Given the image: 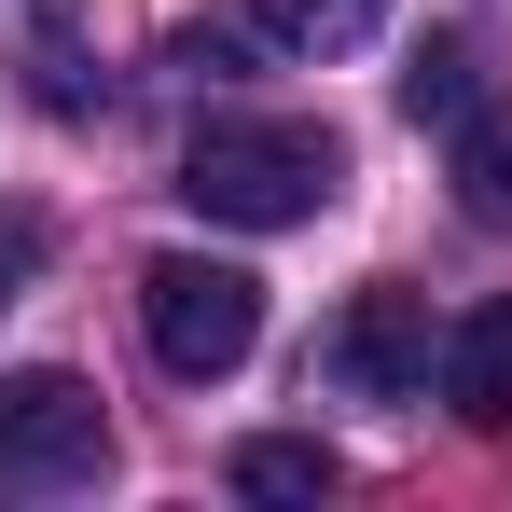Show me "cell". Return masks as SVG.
Instances as JSON below:
<instances>
[{
  "mask_svg": "<svg viewBox=\"0 0 512 512\" xmlns=\"http://www.w3.org/2000/svg\"><path fill=\"white\" fill-rule=\"evenodd\" d=\"M443 333H429V291H346V319L319 333V388L333 402H429Z\"/></svg>",
  "mask_w": 512,
  "mask_h": 512,
  "instance_id": "277c9868",
  "label": "cell"
},
{
  "mask_svg": "<svg viewBox=\"0 0 512 512\" xmlns=\"http://www.w3.org/2000/svg\"><path fill=\"white\" fill-rule=\"evenodd\" d=\"M443 180H457L471 222H499V236H512V97H471V111L443 125Z\"/></svg>",
  "mask_w": 512,
  "mask_h": 512,
  "instance_id": "8992f818",
  "label": "cell"
},
{
  "mask_svg": "<svg viewBox=\"0 0 512 512\" xmlns=\"http://www.w3.org/2000/svg\"><path fill=\"white\" fill-rule=\"evenodd\" d=\"M236 499H333V443H305V429L236 443Z\"/></svg>",
  "mask_w": 512,
  "mask_h": 512,
  "instance_id": "ba28073f",
  "label": "cell"
},
{
  "mask_svg": "<svg viewBox=\"0 0 512 512\" xmlns=\"http://www.w3.org/2000/svg\"><path fill=\"white\" fill-rule=\"evenodd\" d=\"M250 14L291 42V56H346V42H374V14H388V0H250Z\"/></svg>",
  "mask_w": 512,
  "mask_h": 512,
  "instance_id": "9c48e42d",
  "label": "cell"
},
{
  "mask_svg": "<svg viewBox=\"0 0 512 512\" xmlns=\"http://www.w3.org/2000/svg\"><path fill=\"white\" fill-rule=\"evenodd\" d=\"M97 457H111V416L84 374H0V485L70 499V485H97Z\"/></svg>",
  "mask_w": 512,
  "mask_h": 512,
  "instance_id": "3957f363",
  "label": "cell"
},
{
  "mask_svg": "<svg viewBox=\"0 0 512 512\" xmlns=\"http://www.w3.org/2000/svg\"><path fill=\"white\" fill-rule=\"evenodd\" d=\"M333 125H291V111H222V125H194V153H180V194H194V222H236V236H277V222H319L333 208Z\"/></svg>",
  "mask_w": 512,
  "mask_h": 512,
  "instance_id": "6da1fadb",
  "label": "cell"
},
{
  "mask_svg": "<svg viewBox=\"0 0 512 512\" xmlns=\"http://www.w3.org/2000/svg\"><path fill=\"white\" fill-rule=\"evenodd\" d=\"M42 97H56V111H84V97H97L84 56H70V28H42Z\"/></svg>",
  "mask_w": 512,
  "mask_h": 512,
  "instance_id": "7c38bea8",
  "label": "cell"
},
{
  "mask_svg": "<svg viewBox=\"0 0 512 512\" xmlns=\"http://www.w3.org/2000/svg\"><path fill=\"white\" fill-rule=\"evenodd\" d=\"M42 250H56V236H42V208H0V305L42 277Z\"/></svg>",
  "mask_w": 512,
  "mask_h": 512,
  "instance_id": "8fae6325",
  "label": "cell"
},
{
  "mask_svg": "<svg viewBox=\"0 0 512 512\" xmlns=\"http://www.w3.org/2000/svg\"><path fill=\"white\" fill-rule=\"evenodd\" d=\"M471 70H485V56H471V42H457V28H429L416 56H402V125H457V111H471Z\"/></svg>",
  "mask_w": 512,
  "mask_h": 512,
  "instance_id": "52a82bcc",
  "label": "cell"
},
{
  "mask_svg": "<svg viewBox=\"0 0 512 512\" xmlns=\"http://www.w3.org/2000/svg\"><path fill=\"white\" fill-rule=\"evenodd\" d=\"M263 42H277L263 14H208V28H180V42H167V70H194V84H236Z\"/></svg>",
  "mask_w": 512,
  "mask_h": 512,
  "instance_id": "30bf717a",
  "label": "cell"
},
{
  "mask_svg": "<svg viewBox=\"0 0 512 512\" xmlns=\"http://www.w3.org/2000/svg\"><path fill=\"white\" fill-rule=\"evenodd\" d=\"M139 333H153V360L180 388H208V374H236L263 346V277L250 263H208V250H167L139 277Z\"/></svg>",
  "mask_w": 512,
  "mask_h": 512,
  "instance_id": "7a4b0ae2",
  "label": "cell"
},
{
  "mask_svg": "<svg viewBox=\"0 0 512 512\" xmlns=\"http://www.w3.org/2000/svg\"><path fill=\"white\" fill-rule=\"evenodd\" d=\"M443 402H457L471 429H512V291L443 333Z\"/></svg>",
  "mask_w": 512,
  "mask_h": 512,
  "instance_id": "5b68a950",
  "label": "cell"
}]
</instances>
